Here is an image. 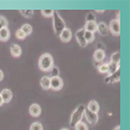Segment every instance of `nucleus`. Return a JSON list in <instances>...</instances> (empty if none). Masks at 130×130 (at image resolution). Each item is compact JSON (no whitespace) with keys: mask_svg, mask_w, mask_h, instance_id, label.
<instances>
[{"mask_svg":"<svg viewBox=\"0 0 130 130\" xmlns=\"http://www.w3.org/2000/svg\"><path fill=\"white\" fill-rule=\"evenodd\" d=\"M75 129L76 130H88V126L85 122H79V123L76 125Z\"/></svg>","mask_w":130,"mask_h":130,"instance_id":"obj_25","label":"nucleus"},{"mask_svg":"<svg viewBox=\"0 0 130 130\" xmlns=\"http://www.w3.org/2000/svg\"><path fill=\"white\" fill-rule=\"evenodd\" d=\"M3 104V98L1 97V94H0V106H2Z\"/></svg>","mask_w":130,"mask_h":130,"instance_id":"obj_33","label":"nucleus"},{"mask_svg":"<svg viewBox=\"0 0 130 130\" xmlns=\"http://www.w3.org/2000/svg\"><path fill=\"white\" fill-rule=\"evenodd\" d=\"M98 31L99 32L101 35H102V36H105V35H107L108 33V27L104 23L101 22L98 24Z\"/></svg>","mask_w":130,"mask_h":130,"instance_id":"obj_17","label":"nucleus"},{"mask_svg":"<svg viewBox=\"0 0 130 130\" xmlns=\"http://www.w3.org/2000/svg\"><path fill=\"white\" fill-rule=\"evenodd\" d=\"M41 12V15L46 18L52 17L53 16V13H54L53 9H42Z\"/></svg>","mask_w":130,"mask_h":130,"instance_id":"obj_24","label":"nucleus"},{"mask_svg":"<svg viewBox=\"0 0 130 130\" xmlns=\"http://www.w3.org/2000/svg\"><path fill=\"white\" fill-rule=\"evenodd\" d=\"M3 28V27H2V25H1V24H0V30H2Z\"/></svg>","mask_w":130,"mask_h":130,"instance_id":"obj_36","label":"nucleus"},{"mask_svg":"<svg viewBox=\"0 0 130 130\" xmlns=\"http://www.w3.org/2000/svg\"><path fill=\"white\" fill-rule=\"evenodd\" d=\"M59 38L62 42H65V43L69 42L71 40V38H72V32H71V30L69 28L66 27L61 33Z\"/></svg>","mask_w":130,"mask_h":130,"instance_id":"obj_9","label":"nucleus"},{"mask_svg":"<svg viewBox=\"0 0 130 130\" xmlns=\"http://www.w3.org/2000/svg\"><path fill=\"white\" fill-rule=\"evenodd\" d=\"M20 29L25 33V34L27 35V36L30 35L32 33V30H33L32 27L30 24H27V23H26V24H24V25H23Z\"/></svg>","mask_w":130,"mask_h":130,"instance_id":"obj_23","label":"nucleus"},{"mask_svg":"<svg viewBox=\"0 0 130 130\" xmlns=\"http://www.w3.org/2000/svg\"><path fill=\"white\" fill-rule=\"evenodd\" d=\"M114 130H121V128H120V125H118L117 127H115L114 128Z\"/></svg>","mask_w":130,"mask_h":130,"instance_id":"obj_34","label":"nucleus"},{"mask_svg":"<svg viewBox=\"0 0 130 130\" xmlns=\"http://www.w3.org/2000/svg\"><path fill=\"white\" fill-rule=\"evenodd\" d=\"M108 63H104L98 66V70L101 73H108Z\"/></svg>","mask_w":130,"mask_h":130,"instance_id":"obj_27","label":"nucleus"},{"mask_svg":"<svg viewBox=\"0 0 130 130\" xmlns=\"http://www.w3.org/2000/svg\"><path fill=\"white\" fill-rule=\"evenodd\" d=\"M41 87L47 90L50 89V77L48 76H43L41 79Z\"/></svg>","mask_w":130,"mask_h":130,"instance_id":"obj_19","label":"nucleus"},{"mask_svg":"<svg viewBox=\"0 0 130 130\" xmlns=\"http://www.w3.org/2000/svg\"><path fill=\"white\" fill-rule=\"evenodd\" d=\"M120 74H121V71L120 68L118 69L116 72L110 76H108L105 78V82L106 83H116L118 81L120 80Z\"/></svg>","mask_w":130,"mask_h":130,"instance_id":"obj_10","label":"nucleus"},{"mask_svg":"<svg viewBox=\"0 0 130 130\" xmlns=\"http://www.w3.org/2000/svg\"><path fill=\"white\" fill-rule=\"evenodd\" d=\"M30 130H43V126L41 122H34L30 125Z\"/></svg>","mask_w":130,"mask_h":130,"instance_id":"obj_26","label":"nucleus"},{"mask_svg":"<svg viewBox=\"0 0 130 130\" xmlns=\"http://www.w3.org/2000/svg\"><path fill=\"white\" fill-rule=\"evenodd\" d=\"M84 29L82 28L79 30L76 31V40L78 41V43L79 44V45L81 47H86L87 45V41L85 40V38H84Z\"/></svg>","mask_w":130,"mask_h":130,"instance_id":"obj_7","label":"nucleus"},{"mask_svg":"<svg viewBox=\"0 0 130 130\" xmlns=\"http://www.w3.org/2000/svg\"><path fill=\"white\" fill-rule=\"evenodd\" d=\"M16 37L20 39V40H23V39H24L26 37H27V35L25 34V33L23 32L21 29H19L17 30V33H16Z\"/></svg>","mask_w":130,"mask_h":130,"instance_id":"obj_28","label":"nucleus"},{"mask_svg":"<svg viewBox=\"0 0 130 130\" xmlns=\"http://www.w3.org/2000/svg\"><path fill=\"white\" fill-rule=\"evenodd\" d=\"M20 12L22 16L26 18H32L34 16V10L32 9H23L20 10Z\"/></svg>","mask_w":130,"mask_h":130,"instance_id":"obj_21","label":"nucleus"},{"mask_svg":"<svg viewBox=\"0 0 130 130\" xmlns=\"http://www.w3.org/2000/svg\"><path fill=\"white\" fill-rule=\"evenodd\" d=\"M84 38H85V40L87 41V44L88 43H91L94 41V33H92V32H90V31H84Z\"/></svg>","mask_w":130,"mask_h":130,"instance_id":"obj_20","label":"nucleus"},{"mask_svg":"<svg viewBox=\"0 0 130 130\" xmlns=\"http://www.w3.org/2000/svg\"><path fill=\"white\" fill-rule=\"evenodd\" d=\"M53 27L55 32V34L59 37L62 30L66 28V23L62 18L58 14V12L57 10H54L53 13Z\"/></svg>","mask_w":130,"mask_h":130,"instance_id":"obj_2","label":"nucleus"},{"mask_svg":"<svg viewBox=\"0 0 130 130\" xmlns=\"http://www.w3.org/2000/svg\"><path fill=\"white\" fill-rule=\"evenodd\" d=\"M84 115L86 117V119L88 122L90 124H97L98 122V113H93L90 111H89L87 108L85 109Z\"/></svg>","mask_w":130,"mask_h":130,"instance_id":"obj_6","label":"nucleus"},{"mask_svg":"<svg viewBox=\"0 0 130 130\" xmlns=\"http://www.w3.org/2000/svg\"><path fill=\"white\" fill-rule=\"evenodd\" d=\"M93 58H94V60L98 62H102L105 58V53H104V50H102V49L96 50L93 53Z\"/></svg>","mask_w":130,"mask_h":130,"instance_id":"obj_14","label":"nucleus"},{"mask_svg":"<svg viewBox=\"0 0 130 130\" xmlns=\"http://www.w3.org/2000/svg\"><path fill=\"white\" fill-rule=\"evenodd\" d=\"M51 73H52V77L59 76V69L56 66H53V68L51 69Z\"/></svg>","mask_w":130,"mask_h":130,"instance_id":"obj_29","label":"nucleus"},{"mask_svg":"<svg viewBox=\"0 0 130 130\" xmlns=\"http://www.w3.org/2000/svg\"><path fill=\"white\" fill-rule=\"evenodd\" d=\"M96 18H95V16H94L93 13H88L87 15V17H86V20L87 22H91V21H95Z\"/></svg>","mask_w":130,"mask_h":130,"instance_id":"obj_31","label":"nucleus"},{"mask_svg":"<svg viewBox=\"0 0 130 130\" xmlns=\"http://www.w3.org/2000/svg\"><path fill=\"white\" fill-rule=\"evenodd\" d=\"M63 87V80L60 76L50 78V88L53 90L58 91L62 90Z\"/></svg>","mask_w":130,"mask_h":130,"instance_id":"obj_4","label":"nucleus"},{"mask_svg":"<svg viewBox=\"0 0 130 130\" xmlns=\"http://www.w3.org/2000/svg\"><path fill=\"white\" fill-rule=\"evenodd\" d=\"M84 29L86 31H90V32L94 33V32L98 31V23H96V21L86 22Z\"/></svg>","mask_w":130,"mask_h":130,"instance_id":"obj_12","label":"nucleus"},{"mask_svg":"<svg viewBox=\"0 0 130 130\" xmlns=\"http://www.w3.org/2000/svg\"><path fill=\"white\" fill-rule=\"evenodd\" d=\"M108 76L115 73L116 71L120 68V63H114L112 62H110L109 63H108Z\"/></svg>","mask_w":130,"mask_h":130,"instance_id":"obj_18","label":"nucleus"},{"mask_svg":"<svg viewBox=\"0 0 130 130\" xmlns=\"http://www.w3.org/2000/svg\"><path fill=\"white\" fill-rule=\"evenodd\" d=\"M0 94H1L3 103H9L11 101L12 98H13V93H12V91L9 89L3 90L2 92L0 93Z\"/></svg>","mask_w":130,"mask_h":130,"instance_id":"obj_11","label":"nucleus"},{"mask_svg":"<svg viewBox=\"0 0 130 130\" xmlns=\"http://www.w3.org/2000/svg\"><path fill=\"white\" fill-rule=\"evenodd\" d=\"M39 68L43 72H49L54 66V59L51 54L44 53L41 55L38 61Z\"/></svg>","mask_w":130,"mask_h":130,"instance_id":"obj_1","label":"nucleus"},{"mask_svg":"<svg viewBox=\"0 0 130 130\" xmlns=\"http://www.w3.org/2000/svg\"><path fill=\"white\" fill-rule=\"evenodd\" d=\"M111 62H114V63H120V52H115L111 55Z\"/></svg>","mask_w":130,"mask_h":130,"instance_id":"obj_22","label":"nucleus"},{"mask_svg":"<svg viewBox=\"0 0 130 130\" xmlns=\"http://www.w3.org/2000/svg\"><path fill=\"white\" fill-rule=\"evenodd\" d=\"M61 130H69L68 128H62Z\"/></svg>","mask_w":130,"mask_h":130,"instance_id":"obj_37","label":"nucleus"},{"mask_svg":"<svg viewBox=\"0 0 130 130\" xmlns=\"http://www.w3.org/2000/svg\"><path fill=\"white\" fill-rule=\"evenodd\" d=\"M4 78V74H3V72L0 69V82H1Z\"/></svg>","mask_w":130,"mask_h":130,"instance_id":"obj_32","label":"nucleus"},{"mask_svg":"<svg viewBox=\"0 0 130 130\" xmlns=\"http://www.w3.org/2000/svg\"><path fill=\"white\" fill-rule=\"evenodd\" d=\"M10 33L8 27H4L0 30V41H7L9 39Z\"/></svg>","mask_w":130,"mask_h":130,"instance_id":"obj_15","label":"nucleus"},{"mask_svg":"<svg viewBox=\"0 0 130 130\" xmlns=\"http://www.w3.org/2000/svg\"><path fill=\"white\" fill-rule=\"evenodd\" d=\"M10 52L11 55L15 58H18L22 54V49L18 44H13L10 46Z\"/></svg>","mask_w":130,"mask_h":130,"instance_id":"obj_13","label":"nucleus"},{"mask_svg":"<svg viewBox=\"0 0 130 130\" xmlns=\"http://www.w3.org/2000/svg\"><path fill=\"white\" fill-rule=\"evenodd\" d=\"M85 106L84 105H79V107L74 111V112L71 115V119H70V126L71 127H75L77 123L81 122V119L83 116L84 115L85 111Z\"/></svg>","mask_w":130,"mask_h":130,"instance_id":"obj_3","label":"nucleus"},{"mask_svg":"<svg viewBox=\"0 0 130 130\" xmlns=\"http://www.w3.org/2000/svg\"><path fill=\"white\" fill-rule=\"evenodd\" d=\"M98 13H104V10H96Z\"/></svg>","mask_w":130,"mask_h":130,"instance_id":"obj_35","label":"nucleus"},{"mask_svg":"<svg viewBox=\"0 0 130 130\" xmlns=\"http://www.w3.org/2000/svg\"><path fill=\"white\" fill-rule=\"evenodd\" d=\"M87 109L93 113H98L100 110L99 104L96 101H91L87 105Z\"/></svg>","mask_w":130,"mask_h":130,"instance_id":"obj_16","label":"nucleus"},{"mask_svg":"<svg viewBox=\"0 0 130 130\" xmlns=\"http://www.w3.org/2000/svg\"><path fill=\"white\" fill-rule=\"evenodd\" d=\"M29 112L30 115L33 117H38L41 114V108L38 104H33L32 105H30L29 108Z\"/></svg>","mask_w":130,"mask_h":130,"instance_id":"obj_8","label":"nucleus"},{"mask_svg":"<svg viewBox=\"0 0 130 130\" xmlns=\"http://www.w3.org/2000/svg\"><path fill=\"white\" fill-rule=\"evenodd\" d=\"M109 29L111 33L115 36H119L121 33V27H120V21L116 20H112L110 22Z\"/></svg>","mask_w":130,"mask_h":130,"instance_id":"obj_5","label":"nucleus"},{"mask_svg":"<svg viewBox=\"0 0 130 130\" xmlns=\"http://www.w3.org/2000/svg\"><path fill=\"white\" fill-rule=\"evenodd\" d=\"M0 24L2 25V27H7L8 26V21L6 19V17H4L3 16H0Z\"/></svg>","mask_w":130,"mask_h":130,"instance_id":"obj_30","label":"nucleus"}]
</instances>
